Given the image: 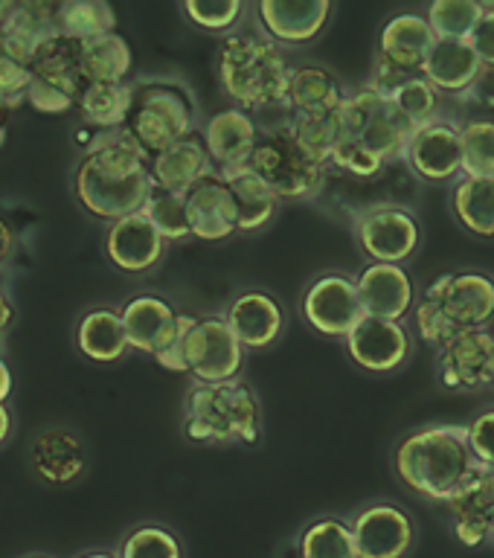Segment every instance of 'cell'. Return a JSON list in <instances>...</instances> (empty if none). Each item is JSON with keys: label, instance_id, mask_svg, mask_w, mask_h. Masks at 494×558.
I'll return each instance as SVG.
<instances>
[{"label": "cell", "instance_id": "cell-1", "mask_svg": "<svg viewBox=\"0 0 494 558\" xmlns=\"http://www.w3.org/2000/svg\"><path fill=\"white\" fill-rule=\"evenodd\" d=\"M148 166L152 157L129 129L91 131L85 157L73 178L79 204L111 225L134 216L155 190Z\"/></svg>", "mask_w": 494, "mask_h": 558}, {"label": "cell", "instance_id": "cell-2", "mask_svg": "<svg viewBox=\"0 0 494 558\" xmlns=\"http://www.w3.org/2000/svg\"><path fill=\"white\" fill-rule=\"evenodd\" d=\"M483 469L471 451L469 430L457 422H434L399 436L393 448V471L408 492L445 506Z\"/></svg>", "mask_w": 494, "mask_h": 558}, {"label": "cell", "instance_id": "cell-3", "mask_svg": "<svg viewBox=\"0 0 494 558\" xmlns=\"http://www.w3.org/2000/svg\"><path fill=\"white\" fill-rule=\"evenodd\" d=\"M294 61L286 47L260 29L230 33L216 50V78L221 94L248 113L282 111Z\"/></svg>", "mask_w": 494, "mask_h": 558}, {"label": "cell", "instance_id": "cell-4", "mask_svg": "<svg viewBox=\"0 0 494 558\" xmlns=\"http://www.w3.org/2000/svg\"><path fill=\"white\" fill-rule=\"evenodd\" d=\"M494 317V277L486 270H451L422 291L413 308L419 338L443 349L466 331L489 329Z\"/></svg>", "mask_w": 494, "mask_h": 558}, {"label": "cell", "instance_id": "cell-5", "mask_svg": "<svg viewBox=\"0 0 494 558\" xmlns=\"http://www.w3.org/2000/svg\"><path fill=\"white\" fill-rule=\"evenodd\" d=\"M248 349L236 338L225 314H178L169 343L155 355L169 373L192 375L195 384L236 381Z\"/></svg>", "mask_w": 494, "mask_h": 558}, {"label": "cell", "instance_id": "cell-6", "mask_svg": "<svg viewBox=\"0 0 494 558\" xmlns=\"http://www.w3.org/2000/svg\"><path fill=\"white\" fill-rule=\"evenodd\" d=\"M265 430L260 396L242 378L192 384L183 401V434L198 445H256Z\"/></svg>", "mask_w": 494, "mask_h": 558}, {"label": "cell", "instance_id": "cell-7", "mask_svg": "<svg viewBox=\"0 0 494 558\" xmlns=\"http://www.w3.org/2000/svg\"><path fill=\"white\" fill-rule=\"evenodd\" d=\"M253 174H260L282 204H309L317 201L329 186V163L305 146L286 113L265 122L260 129V143L253 148Z\"/></svg>", "mask_w": 494, "mask_h": 558}, {"label": "cell", "instance_id": "cell-8", "mask_svg": "<svg viewBox=\"0 0 494 558\" xmlns=\"http://www.w3.org/2000/svg\"><path fill=\"white\" fill-rule=\"evenodd\" d=\"M198 99L178 78H146L134 85V102L125 129L137 137L148 157L198 131Z\"/></svg>", "mask_w": 494, "mask_h": 558}, {"label": "cell", "instance_id": "cell-9", "mask_svg": "<svg viewBox=\"0 0 494 558\" xmlns=\"http://www.w3.org/2000/svg\"><path fill=\"white\" fill-rule=\"evenodd\" d=\"M338 129L344 137L373 151L387 166L401 163L417 125L401 113L390 94H382L370 82L349 90L347 102L338 111Z\"/></svg>", "mask_w": 494, "mask_h": 558}, {"label": "cell", "instance_id": "cell-10", "mask_svg": "<svg viewBox=\"0 0 494 558\" xmlns=\"http://www.w3.org/2000/svg\"><path fill=\"white\" fill-rule=\"evenodd\" d=\"M436 47V35L427 24L425 12H396L384 21L378 33L373 76L370 85L382 94H396L408 78L422 76L427 56Z\"/></svg>", "mask_w": 494, "mask_h": 558}, {"label": "cell", "instance_id": "cell-11", "mask_svg": "<svg viewBox=\"0 0 494 558\" xmlns=\"http://www.w3.org/2000/svg\"><path fill=\"white\" fill-rule=\"evenodd\" d=\"M352 239L366 262L405 265L422 244V225L399 201H375L352 213Z\"/></svg>", "mask_w": 494, "mask_h": 558}, {"label": "cell", "instance_id": "cell-12", "mask_svg": "<svg viewBox=\"0 0 494 558\" xmlns=\"http://www.w3.org/2000/svg\"><path fill=\"white\" fill-rule=\"evenodd\" d=\"M300 314L323 338L347 340L358 323L366 317L356 277H349L344 270L317 274L300 296Z\"/></svg>", "mask_w": 494, "mask_h": 558}, {"label": "cell", "instance_id": "cell-13", "mask_svg": "<svg viewBox=\"0 0 494 558\" xmlns=\"http://www.w3.org/2000/svg\"><path fill=\"white\" fill-rule=\"evenodd\" d=\"M361 558H410L419 541L417 518L393 500L358 506L349 518Z\"/></svg>", "mask_w": 494, "mask_h": 558}, {"label": "cell", "instance_id": "cell-14", "mask_svg": "<svg viewBox=\"0 0 494 558\" xmlns=\"http://www.w3.org/2000/svg\"><path fill=\"white\" fill-rule=\"evenodd\" d=\"M410 172L417 174L422 183H457L462 178V140H460V120L454 117H436L417 129L410 140L405 160Z\"/></svg>", "mask_w": 494, "mask_h": 558}, {"label": "cell", "instance_id": "cell-15", "mask_svg": "<svg viewBox=\"0 0 494 558\" xmlns=\"http://www.w3.org/2000/svg\"><path fill=\"white\" fill-rule=\"evenodd\" d=\"M494 378V335L489 329L466 331L436 349V381L445 390H483Z\"/></svg>", "mask_w": 494, "mask_h": 558}, {"label": "cell", "instance_id": "cell-16", "mask_svg": "<svg viewBox=\"0 0 494 558\" xmlns=\"http://www.w3.org/2000/svg\"><path fill=\"white\" fill-rule=\"evenodd\" d=\"M344 347L358 369L375 375L399 373L413 355V338L408 326L378 320V317H364L358 323L352 335L344 340Z\"/></svg>", "mask_w": 494, "mask_h": 558}, {"label": "cell", "instance_id": "cell-17", "mask_svg": "<svg viewBox=\"0 0 494 558\" xmlns=\"http://www.w3.org/2000/svg\"><path fill=\"white\" fill-rule=\"evenodd\" d=\"M329 0H260L253 7L256 29L279 47H305L317 41L332 21Z\"/></svg>", "mask_w": 494, "mask_h": 558}, {"label": "cell", "instance_id": "cell-18", "mask_svg": "<svg viewBox=\"0 0 494 558\" xmlns=\"http://www.w3.org/2000/svg\"><path fill=\"white\" fill-rule=\"evenodd\" d=\"M356 286L366 317L405 323V317L417 308V282L405 265L366 262L356 274Z\"/></svg>", "mask_w": 494, "mask_h": 558}, {"label": "cell", "instance_id": "cell-19", "mask_svg": "<svg viewBox=\"0 0 494 558\" xmlns=\"http://www.w3.org/2000/svg\"><path fill=\"white\" fill-rule=\"evenodd\" d=\"M448 530L462 547H483L494 541V469H480L445 504Z\"/></svg>", "mask_w": 494, "mask_h": 558}, {"label": "cell", "instance_id": "cell-20", "mask_svg": "<svg viewBox=\"0 0 494 558\" xmlns=\"http://www.w3.org/2000/svg\"><path fill=\"white\" fill-rule=\"evenodd\" d=\"M186 216L192 239L201 242H225L239 233V209L225 174L209 172L186 192Z\"/></svg>", "mask_w": 494, "mask_h": 558}, {"label": "cell", "instance_id": "cell-21", "mask_svg": "<svg viewBox=\"0 0 494 558\" xmlns=\"http://www.w3.org/2000/svg\"><path fill=\"white\" fill-rule=\"evenodd\" d=\"M347 96L349 87L329 68L314 61H297L282 113L297 120H323L335 117L347 102Z\"/></svg>", "mask_w": 494, "mask_h": 558}, {"label": "cell", "instance_id": "cell-22", "mask_svg": "<svg viewBox=\"0 0 494 558\" xmlns=\"http://www.w3.org/2000/svg\"><path fill=\"white\" fill-rule=\"evenodd\" d=\"M260 122L256 117L242 108H221L204 122V146H207L209 157L216 172H233V169H244L251 163V155L256 143H260Z\"/></svg>", "mask_w": 494, "mask_h": 558}, {"label": "cell", "instance_id": "cell-23", "mask_svg": "<svg viewBox=\"0 0 494 558\" xmlns=\"http://www.w3.org/2000/svg\"><path fill=\"white\" fill-rule=\"evenodd\" d=\"M166 244L169 242L157 233L143 213L113 221L105 235V253L113 268H120L122 274H146L157 268L166 256Z\"/></svg>", "mask_w": 494, "mask_h": 558}, {"label": "cell", "instance_id": "cell-24", "mask_svg": "<svg viewBox=\"0 0 494 558\" xmlns=\"http://www.w3.org/2000/svg\"><path fill=\"white\" fill-rule=\"evenodd\" d=\"M230 329L236 331V338L242 340V347L248 352H260V349H270L282 338L286 331V312L274 294L253 288L244 291L227 305L225 312Z\"/></svg>", "mask_w": 494, "mask_h": 558}, {"label": "cell", "instance_id": "cell-25", "mask_svg": "<svg viewBox=\"0 0 494 558\" xmlns=\"http://www.w3.org/2000/svg\"><path fill=\"white\" fill-rule=\"evenodd\" d=\"M120 314L131 349L146 352V355H157L169 343L174 323H178V312L160 294L131 296L129 303L120 308Z\"/></svg>", "mask_w": 494, "mask_h": 558}, {"label": "cell", "instance_id": "cell-26", "mask_svg": "<svg viewBox=\"0 0 494 558\" xmlns=\"http://www.w3.org/2000/svg\"><path fill=\"white\" fill-rule=\"evenodd\" d=\"M483 70H486V64L480 61L469 41H436L425 68H422V76L443 96L460 99L478 85Z\"/></svg>", "mask_w": 494, "mask_h": 558}, {"label": "cell", "instance_id": "cell-27", "mask_svg": "<svg viewBox=\"0 0 494 558\" xmlns=\"http://www.w3.org/2000/svg\"><path fill=\"white\" fill-rule=\"evenodd\" d=\"M152 181L160 190L169 192H186L198 181H204L209 172H216L213 157H209L207 146H204V134L195 131L192 137L174 143L172 148H166L157 157H152Z\"/></svg>", "mask_w": 494, "mask_h": 558}, {"label": "cell", "instance_id": "cell-28", "mask_svg": "<svg viewBox=\"0 0 494 558\" xmlns=\"http://www.w3.org/2000/svg\"><path fill=\"white\" fill-rule=\"evenodd\" d=\"M29 457H33L35 474L52 486L73 483L87 469V451L82 439L70 430H61V427H52V430L35 436Z\"/></svg>", "mask_w": 494, "mask_h": 558}, {"label": "cell", "instance_id": "cell-29", "mask_svg": "<svg viewBox=\"0 0 494 558\" xmlns=\"http://www.w3.org/2000/svg\"><path fill=\"white\" fill-rule=\"evenodd\" d=\"M33 82L50 85L56 90H64L79 102L85 94L87 78L82 70V41H73L68 35L52 38L41 50L33 52Z\"/></svg>", "mask_w": 494, "mask_h": 558}, {"label": "cell", "instance_id": "cell-30", "mask_svg": "<svg viewBox=\"0 0 494 558\" xmlns=\"http://www.w3.org/2000/svg\"><path fill=\"white\" fill-rule=\"evenodd\" d=\"M221 174H225L230 190H233L236 209H239V233H265L277 221L279 209H282V201H279L277 192L270 190L260 174H253L248 166Z\"/></svg>", "mask_w": 494, "mask_h": 558}, {"label": "cell", "instance_id": "cell-31", "mask_svg": "<svg viewBox=\"0 0 494 558\" xmlns=\"http://www.w3.org/2000/svg\"><path fill=\"white\" fill-rule=\"evenodd\" d=\"M79 352L96 364H113L131 349L122 314L117 308H94L79 320L76 329Z\"/></svg>", "mask_w": 494, "mask_h": 558}, {"label": "cell", "instance_id": "cell-32", "mask_svg": "<svg viewBox=\"0 0 494 558\" xmlns=\"http://www.w3.org/2000/svg\"><path fill=\"white\" fill-rule=\"evenodd\" d=\"M454 221L478 239H494V178H466L448 192Z\"/></svg>", "mask_w": 494, "mask_h": 558}, {"label": "cell", "instance_id": "cell-33", "mask_svg": "<svg viewBox=\"0 0 494 558\" xmlns=\"http://www.w3.org/2000/svg\"><path fill=\"white\" fill-rule=\"evenodd\" d=\"M297 558H361L349 518L323 514L297 532Z\"/></svg>", "mask_w": 494, "mask_h": 558}, {"label": "cell", "instance_id": "cell-34", "mask_svg": "<svg viewBox=\"0 0 494 558\" xmlns=\"http://www.w3.org/2000/svg\"><path fill=\"white\" fill-rule=\"evenodd\" d=\"M61 3H50V0H26V3H15V9L9 12L7 24L0 26V33L15 38L17 44H24L26 50H41L44 44H50L52 38L61 35L59 21Z\"/></svg>", "mask_w": 494, "mask_h": 558}, {"label": "cell", "instance_id": "cell-35", "mask_svg": "<svg viewBox=\"0 0 494 558\" xmlns=\"http://www.w3.org/2000/svg\"><path fill=\"white\" fill-rule=\"evenodd\" d=\"M134 102V85L129 82H96L79 96V113L94 131L125 129Z\"/></svg>", "mask_w": 494, "mask_h": 558}, {"label": "cell", "instance_id": "cell-36", "mask_svg": "<svg viewBox=\"0 0 494 558\" xmlns=\"http://www.w3.org/2000/svg\"><path fill=\"white\" fill-rule=\"evenodd\" d=\"M131 68H134V52L120 33L96 35L82 41V70H85L87 85L125 82Z\"/></svg>", "mask_w": 494, "mask_h": 558}, {"label": "cell", "instance_id": "cell-37", "mask_svg": "<svg viewBox=\"0 0 494 558\" xmlns=\"http://www.w3.org/2000/svg\"><path fill=\"white\" fill-rule=\"evenodd\" d=\"M422 12L436 41H469L486 12V0H431Z\"/></svg>", "mask_w": 494, "mask_h": 558}, {"label": "cell", "instance_id": "cell-38", "mask_svg": "<svg viewBox=\"0 0 494 558\" xmlns=\"http://www.w3.org/2000/svg\"><path fill=\"white\" fill-rule=\"evenodd\" d=\"M61 35L87 41L96 35L117 33V12L103 0H64L59 9Z\"/></svg>", "mask_w": 494, "mask_h": 558}, {"label": "cell", "instance_id": "cell-39", "mask_svg": "<svg viewBox=\"0 0 494 558\" xmlns=\"http://www.w3.org/2000/svg\"><path fill=\"white\" fill-rule=\"evenodd\" d=\"M462 174L466 178H494V117L478 113L460 122Z\"/></svg>", "mask_w": 494, "mask_h": 558}, {"label": "cell", "instance_id": "cell-40", "mask_svg": "<svg viewBox=\"0 0 494 558\" xmlns=\"http://www.w3.org/2000/svg\"><path fill=\"white\" fill-rule=\"evenodd\" d=\"M33 82V52L24 44L0 33V99L9 111L26 102V90Z\"/></svg>", "mask_w": 494, "mask_h": 558}, {"label": "cell", "instance_id": "cell-41", "mask_svg": "<svg viewBox=\"0 0 494 558\" xmlns=\"http://www.w3.org/2000/svg\"><path fill=\"white\" fill-rule=\"evenodd\" d=\"M140 213L152 221V227L164 235L166 242H183L192 235L190 216H186V195H181V192L155 186Z\"/></svg>", "mask_w": 494, "mask_h": 558}, {"label": "cell", "instance_id": "cell-42", "mask_svg": "<svg viewBox=\"0 0 494 558\" xmlns=\"http://www.w3.org/2000/svg\"><path fill=\"white\" fill-rule=\"evenodd\" d=\"M120 558H186L181 535L164 523H143L122 538Z\"/></svg>", "mask_w": 494, "mask_h": 558}, {"label": "cell", "instance_id": "cell-43", "mask_svg": "<svg viewBox=\"0 0 494 558\" xmlns=\"http://www.w3.org/2000/svg\"><path fill=\"white\" fill-rule=\"evenodd\" d=\"M393 99H396V105L401 108V113L408 117L417 129H422L425 122L436 120V117H443V102L445 96L436 90L431 82H427L425 76H413L408 78L405 85L393 94Z\"/></svg>", "mask_w": 494, "mask_h": 558}, {"label": "cell", "instance_id": "cell-44", "mask_svg": "<svg viewBox=\"0 0 494 558\" xmlns=\"http://www.w3.org/2000/svg\"><path fill=\"white\" fill-rule=\"evenodd\" d=\"M181 12L190 17L204 33H230L244 17L242 0H225V3H209V0H183Z\"/></svg>", "mask_w": 494, "mask_h": 558}, {"label": "cell", "instance_id": "cell-45", "mask_svg": "<svg viewBox=\"0 0 494 558\" xmlns=\"http://www.w3.org/2000/svg\"><path fill=\"white\" fill-rule=\"evenodd\" d=\"M469 442L483 469H494V408L480 410L469 418Z\"/></svg>", "mask_w": 494, "mask_h": 558}, {"label": "cell", "instance_id": "cell-46", "mask_svg": "<svg viewBox=\"0 0 494 558\" xmlns=\"http://www.w3.org/2000/svg\"><path fill=\"white\" fill-rule=\"evenodd\" d=\"M469 44L474 47V52L480 56V61L486 68H494V3L486 0V12L480 17V24L474 26Z\"/></svg>", "mask_w": 494, "mask_h": 558}, {"label": "cell", "instance_id": "cell-47", "mask_svg": "<svg viewBox=\"0 0 494 558\" xmlns=\"http://www.w3.org/2000/svg\"><path fill=\"white\" fill-rule=\"evenodd\" d=\"M460 102L480 105L489 117H494V68L483 70V76H480L478 85L471 87L466 96H460Z\"/></svg>", "mask_w": 494, "mask_h": 558}, {"label": "cell", "instance_id": "cell-48", "mask_svg": "<svg viewBox=\"0 0 494 558\" xmlns=\"http://www.w3.org/2000/svg\"><path fill=\"white\" fill-rule=\"evenodd\" d=\"M12 256H15V233H12V227L0 218V268H3Z\"/></svg>", "mask_w": 494, "mask_h": 558}, {"label": "cell", "instance_id": "cell-49", "mask_svg": "<svg viewBox=\"0 0 494 558\" xmlns=\"http://www.w3.org/2000/svg\"><path fill=\"white\" fill-rule=\"evenodd\" d=\"M9 396H12V373L7 361L0 357V404H7Z\"/></svg>", "mask_w": 494, "mask_h": 558}, {"label": "cell", "instance_id": "cell-50", "mask_svg": "<svg viewBox=\"0 0 494 558\" xmlns=\"http://www.w3.org/2000/svg\"><path fill=\"white\" fill-rule=\"evenodd\" d=\"M12 303H9V296L3 294V288H0V335L9 329V323H12Z\"/></svg>", "mask_w": 494, "mask_h": 558}, {"label": "cell", "instance_id": "cell-51", "mask_svg": "<svg viewBox=\"0 0 494 558\" xmlns=\"http://www.w3.org/2000/svg\"><path fill=\"white\" fill-rule=\"evenodd\" d=\"M9 430H12V418H9L7 404H0V442H7Z\"/></svg>", "mask_w": 494, "mask_h": 558}, {"label": "cell", "instance_id": "cell-52", "mask_svg": "<svg viewBox=\"0 0 494 558\" xmlns=\"http://www.w3.org/2000/svg\"><path fill=\"white\" fill-rule=\"evenodd\" d=\"M7 117H9V108L7 102L0 99V146H3V140H7Z\"/></svg>", "mask_w": 494, "mask_h": 558}, {"label": "cell", "instance_id": "cell-53", "mask_svg": "<svg viewBox=\"0 0 494 558\" xmlns=\"http://www.w3.org/2000/svg\"><path fill=\"white\" fill-rule=\"evenodd\" d=\"M12 9H15V3H9V0H0V26L7 24V17H9V12H12Z\"/></svg>", "mask_w": 494, "mask_h": 558}, {"label": "cell", "instance_id": "cell-54", "mask_svg": "<svg viewBox=\"0 0 494 558\" xmlns=\"http://www.w3.org/2000/svg\"><path fill=\"white\" fill-rule=\"evenodd\" d=\"M79 558H120V556H113V553H108V549H94V553H82Z\"/></svg>", "mask_w": 494, "mask_h": 558}, {"label": "cell", "instance_id": "cell-55", "mask_svg": "<svg viewBox=\"0 0 494 558\" xmlns=\"http://www.w3.org/2000/svg\"><path fill=\"white\" fill-rule=\"evenodd\" d=\"M489 331H492V335H494V317H492V326H489Z\"/></svg>", "mask_w": 494, "mask_h": 558}, {"label": "cell", "instance_id": "cell-56", "mask_svg": "<svg viewBox=\"0 0 494 558\" xmlns=\"http://www.w3.org/2000/svg\"><path fill=\"white\" fill-rule=\"evenodd\" d=\"M29 558H47V556H29Z\"/></svg>", "mask_w": 494, "mask_h": 558}, {"label": "cell", "instance_id": "cell-57", "mask_svg": "<svg viewBox=\"0 0 494 558\" xmlns=\"http://www.w3.org/2000/svg\"><path fill=\"white\" fill-rule=\"evenodd\" d=\"M492 547H494V541H492Z\"/></svg>", "mask_w": 494, "mask_h": 558}, {"label": "cell", "instance_id": "cell-58", "mask_svg": "<svg viewBox=\"0 0 494 558\" xmlns=\"http://www.w3.org/2000/svg\"><path fill=\"white\" fill-rule=\"evenodd\" d=\"M492 384H494V378H492Z\"/></svg>", "mask_w": 494, "mask_h": 558}]
</instances>
